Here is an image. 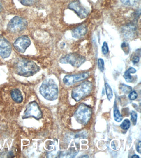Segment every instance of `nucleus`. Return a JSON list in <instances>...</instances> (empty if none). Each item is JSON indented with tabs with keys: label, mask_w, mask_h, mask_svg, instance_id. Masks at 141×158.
I'll use <instances>...</instances> for the list:
<instances>
[{
	"label": "nucleus",
	"mask_w": 141,
	"mask_h": 158,
	"mask_svg": "<svg viewBox=\"0 0 141 158\" xmlns=\"http://www.w3.org/2000/svg\"><path fill=\"white\" fill-rule=\"evenodd\" d=\"M114 118L115 121L118 122H120L123 120V117L120 113L119 110L117 108L114 109Z\"/></svg>",
	"instance_id": "nucleus-18"
},
{
	"label": "nucleus",
	"mask_w": 141,
	"mask_h": 158,
	"mask_svg": "<svg viewBox=\"0 0 141 158\" xmlns=\"http://www.w3.org/2000/svg\"><path fill=\"white\" fill-rule=\"evenodd\" d=\"M140 0H121L123 4L126 6H133L137 4Z\"/></svg>",
	"instance_id": "nucleus-20"
},
{
	"label": "nucleus",
	"mask_w": 141,
	"mask_h": 158,
	"mask_svg": "<svg viewBox=\"0 0 141 158\" xmlns=\"http://www.w3.org/2000/svg\"><path fill=\"white\" fill-rule=\"evenodd\" d=\"M131 126V122L129 119H126L123 121L121 125V127L123 130H128Z\"/></svg>",
	"instance_id": "nucleus-21"
},
{
	"label": "nucleus",
	"mask_w": 141,
	"mask_h": 158,
	"mask_svg": "<svg viewBox=\"0 0 141 158\" xmlns=\"http://www.w3.org/2000/svg\"><path fill=\"white\" fill-rule=\"evenodd\" d=\"M12 51L10 44L3 36L0 35V56L5 59L10 56Z\"/></svg>",
	"instance_id": "nucleus-11"
},
{
	"label": "nucleus",
	"mask_w": 141,
	"mask_h": 158,
	"mask_svg": "<svg viewBox=\"0 0 141 158\" xmlns=\"http://www.w3.org/2000/svg\"><path fill=\"white\" fill-rule=\"evenodd\" d=\"M132 158H139V157L137 155H134L133 156H132Z\"/></svg>",
	"instance_id": "nucleus-29"
},
{
	"label": "nucleus",
	"mask_w": 141,
	"mask_h": 158,
	"mask_svg": "<svg viewBox=\"0 0 141 158\" xmlns=\"http://www.w3.org/2000/svg\"><path fill=\"white\" fill-rule=\"evenodd\" d=\"M138 97V95L135 91H133V92H130L129 95V98L130 100H135Z\"/></svg>",
	"instance_id": "nucleus-25"
},
{
	"label": "nucleus",
	"mask_w": 141,
	"mask_h": 158,
	"mask_svg": "<svg viewBox=\"0 0 141 158\" xmlns=\"http://www.w3.org/2000/svg\"><path fill=\"white\" fill-rule=\"evenodd\" d=\"M136 72V69L133 67L130 68L125 72L124 74V77L126 82L129 83L133 82L134 79L133 76L131 75V74H134Z\"/></svg>",
	"instance_id": "nucleus-15"
},
{
	"label": "nucleus",
	"mask_w": 141,
	"mask_h": 158,
	"mask_svg": "<svg viewBox=\"0 0 141 158\" xmlns=\"http://www.w3.org/2000/svg\"><path fill=\"white\" fill-rule=\"evenodd\" d=\"M141 143L140 141H139L138 143L137 146V151L138 152L141 154Z\"/></svg>",
	"instance_id": "nucleus-28"
},
{
	"label": "nucleus",
	"mask_w": 141,
	"mask_h": 158,
	"mask_svg": "<svg viewBox=\"0 0 141 158\" xmlns=\"http://www.w3.org/2000/svg\"><path fill=\"white\" fill-rule=\"evenodd\" d=\"M89 75V73L88 72L72 75H67L64 77L63 82L66 85H72L77 82L84 80L88 77Z\"/></svg>",
	"instance_id": "nucleus-10"
},
{
	"label": "nucleus",
	"mask_w": 141,
	"mask_h": 158,
	"mask_svg": "<svg viewBox=\"0 0 141 158\" xmlns=\"http://www.w3.org/2000/svg\"><path fill=\"white\" fill-rule=\"evenodd\" d=\"M32 117L37 120L41 119L42 117V113L38 104L35 101L31 102L27 106L22 118L23 119Z\"/></svg>",
	"instance_id": "nucleus-7"
},
{
	"label": "nucleus",
	"mask_w": 141,
	"mask_h": 158,
	"mask_svg": "<svg viewBox=\"0 0 141 158\" xmlns=\"http://www.w3.org/2000/svg\"><path fill=\"white\" fill-rule=\"evenodd\" d=\"M82 158H84V157L88 158L89 157V156L87 155H86L85 156L84 155V156H82Z\"/></svg>",
	"instance_id": "nucleus-31"
},
{
	"label": "nucleus",
	"mask_w": 141,
	"mask_h": 158,
	"mask_svg": "<svg viewBox=\"0 0 141 158\" xmlns=\"http://www.w3.org/2000/svg\"><path fill=\"white\" fill-rule=\"evenodd\" d=\"M91 108L87 105L82 104L75 112V117L78 122L83 125H86L91 117Z\"/></svg>",
	"instance_id": "nucleus-4"
},
{
	"label": "nucleus",
	"mask_w": 141,
	"mask_h": 158,
	"mask_svg": "<svg viewBox=\"0 0 141 158\" xmlns=\"http://www.w3.org/2000/svg\"><path fill=\"white\" fill-rule=\"evenodd\" d=\"M92 84L90 82L86 81L81 83L73 89L72 97L76 101H80L89 96L92 90Z\"/></svg>",
	"instance_id": "nucleus-3"
},
{
	"label": "nucleus",
	"mask_w": 141,
	"mask_h": 158,
	"mask_svg": "<svg viewBox=\"0 0 141 158\" xmlns=\"http://www.w3.org/2000/svg\"><path fill=\"white\" fill-rule=\"evenodd\" d=\"M109 50L108 44L106 42H104L103 44L102 47V51L104 55H106L108 53Z\"/></svg>",
	"instance_id": "nucleus-24"
},
{
	"label": "nucleus",
	"mask_w": 141,
	"mask_h": 158,
	"mask_svg": "<svg viewBox=\"0 0 141 158\" xmlns=\"http://www.w3.org/2000/svg\"><path fill=\"white\" fill-rule=\"evenodd\" d=\"M31 45V41L28 36H24L17 38L13 46L19 52L23 53Z\"/></svg>",
	"instance_id": "nucleus-9"
},
{
	"label": "nucleus",
	"mask_w": 141,
	"mask_h": 158,
	"mask_svg": "<svg viewBox=\"0 0 141 158\" xmlns=\"http://www.w3.org/2000/svg\"><path fill=\"white\" fill-rule=\"evenodd\" d=\"M27 26V21L24 19L15 16L11 19L8 25V30L12 33H17L25 30Z\"/></svg>",
	"instance_id": "nucleus-5"
},
{
	"label": "nucleus",
	"mask_w": 141,
	"mask_h": 158,
	"mask_svg": "<svg viewBox=\"0 0 141 158\" xmlns=\"http://www.w3.org/2000/svg\"><path fill=\"white\" fill-rule=\"evenodd\" d=\"M122 32L124 38L127 39H133L137 35V28L133 23L128 24L123 27Z\"/></svg>",
	"instance_id": "nucleus-12"
},
{
	"label": "nucleus",
	"mask_w": 141,
	"mask_h": 158,
	"mask_svg": "<svg viewBox=\"0 0 141 158\" xmlns=\"http://www.w3.org/2000/svg\"><path fill=\"white\" fill-rule=\"evenodd\" d=\"M15 69L20 76H33L40 70L39 66L34 62L25 59H20L15 63Z\"/></svg>",
	"instance_id": "nucleus-1"
},
{
	"label": "nucleus",
	"mask_w": 141,
	"mask_h": 158,
	"mask_svg": "<svg viewBox=\"0 0 141 158\" xmlns=\"http://www.w3.org/2000/svg\"><path fill=\"white\" fill-rule=\"evenodd\" d=\"M131 121H132L134 125H135L136 123H137V118H138L137 112L135 111H132L131 112Z\"/></svg>",
	"instance_id": "nucleus-22"
},
{
	"label": "nucleus",
	"mask_w": 141,
	"mask_h": 158,
	"mask_svg": "<svg viewBox=\"0 0 141 158\" xmlns=\"http://www.w3.org/2000/svg\"><path fill=\"white\" fill-rule=\"evenodd\" d=\"M104 61L103 60V59H98V68L101 71L103 72L104 70Z\"/></svg>",
	"instance_id": "nucleus-23"
},
{
	"label": "nucleus",
	"mask_w": 141,
	"mask_h": 158,
	"mask_svg": "<svg viewBox=\"0 0 141 158\" xmlns=\"http://www.w3.org/2000/svg\"><path fill=\"white\" fill-rule=\"evenodd\" d=\"M105 89L106 92V95H107V98L109 101L112 99L113 97V91L110 85L108 83H106L105 84Z\"/></svg>",
	"instance_id": "nucleus-16"
},
{
	"label": "nucleus",
	"mask_w": 141,
	"mask_h": 158,
	"mask_svg": "<svg viewBox=\"0 0 141 158\" xmlns=\"http://www.w3.org/2000/svg\"><path fill=\"white\" fill-rule=\"evenodd\" d=\"M119 88L123 93L126 94L130 93L132 90V87L125 84H121Z\"/></svg>",
	"instance_id": "nucleus-19"
},
{
	"label": "nucleus",
	"mask_w": 141,
	"mask_h": 158,
	"mask_svg": "<svg viewBox=\"0 0 141 158\" xmlns=\"http://www.w3.org/2000/svg\"><path fill=\"white\" fill-rule=\"evenodd\" d=\"M38 0H19L21 4L26 6H30L36 3Z\"/></svg>",
	"instance_id": "nucleus-17"
},
{
	"label": "nucleus",
	"mask_w": 141,
	"mask_h": 158,
	"mask_svg": "<svg viewBox=\"0 0 141 158\" xmlns=\"http://www.w3.org/2000/svg\"><path fill=\"white\" fill-rule=\"evenodd\" d=\"M68 8L74 11L80 18H86L88 15V11L82 5L79 1H74L70 3Z\"/></svg>",
	"instance_id": "nucleus-8"
},
{
	"label": "nucleus",
	"mask_w": 141,
	"mask_h": 158,
	"mask_svg": "<svg viewBox=\"0 0 141 158\" xmlns=\"http://www.w3.org/2000/svg\"><path fill=\"white\" fill-rule=\"evenodd\" d=\"M140 61V57L138 56H134L132 58V61L134 64L138 63Z\"/></svg>",
	"instance_id": "nucleus-27"
},
{
	"label": "nucleus",
	"mask_w": 141,
	"mask_h": 158,
	"mask_svg": "<svg viewBox=\"0 0 141 158\" xmlns=\"http://www.w3.org/2000/svg\"><path fill=\"white\" fill-rule=\"evenodd\" d=\"M40 94L46 100L53 101L57 99L59 95V89L53 79L44 80L40 87Z\"/></svg>",
	"instance_id": "nucleus-2"
},
{
	"label": "nucleus",
	"mask_w": 141,
	"mask_h": 158,
	"mask_svg": "<svg viewBox=\"0 0 141 158\" xmlns=\"http://www.w3.org/2000/svg\"><path fill=\"white\" fill-rule=\"evenodd\" d=\"M2 9V6L1 3V2H0V12L1 11Z\"/></svg>",
	"instance_id": "nucleus-30"
},
{
	"label": "nucleus",
	"mask_w": 141,
	"mask_h": 158,
	"mask_svg": "<svg viewBox=\"0 0 141 158\" xmlns=\"http://www.w3.org/2000/svg\"><path fill=\"white\" fill-rule=\"evenodd\" d=\"M11 97L13 100L17 103H20L23 101V97L18 89H13L11 92Z\"/></svg>",
	"instance_id": "nucleus-14"
},
{
	"label": "nucleus",
	"mask_w": 141,
	"mask_h": 158,
	"mask_svg": "<svg viewBox=\"0 0 141 158\" xmlns=\"http://www.w3.org/2000/svg\"><path fill=\"white\" fill-rule=\"evenodd\" d=\"M87 31V27L84 24H82L72 30V36L76 39H80L86 35Z\"/></svg>",
	"instance_id": "nucleus-13"
},
{
	"label": "nucleus",
	"mask_w": 141,
	"mask_h": 158,
	"mask_svg": "<svg viewBox=\"0 0 141 158\" xmlns=\"http://www.w3.org/2000/svg\"><path fill=\"white\" fill-rule=\"evenodd\" d=\"M121 48L123 49V50H125L124 52L125 53H127V54L129 53V45L128 43H126V42H124L123 44L121 45Z\"/></svg>",
	"instance_id": "nucleus-26"
},
{
	"label": "nucleus",
	"mask_w": 141,
	"mask_h": 158,
	"mask_svg": "<svg viewBox=\"0 0 141 158\" xmlns=\"http://www.w3.org/2000/svg\"><path fill=\"white\" fill-rule=\"evenodd\" d=\"M60 61L62 63L70 64L73 66L78 67L85 61V58L80 54L73 53L62 57Z\"/></svg>",
	"instance_id": "nucleus-6"
}]
</instances>
